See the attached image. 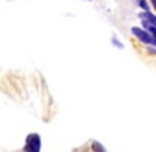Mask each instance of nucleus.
I'll return each instance as SVG.
<instances>
[{
	"label": "nucleus",
	"instance_id": "obj_1",
	"mask_svg": "<svg viewBox=\"0 0 156 152\" xmlns=\"http://www.w3.org/2000/svg\"><path fill=\"white\" fill-rule=\"evenodd\" d=\"M41 146H42L41 135L39 133H30L27 136V140H25L23 152H41Z\"/></svg>",
	"mask_w": 156,
	"mask_h": 152
},
{
	"label": "nucleus",
	"instance_id": "obj_2",
	"mask_svg": "<svg viewBox=\"0 0 156 152\" xmlns=\"http://www.w3.org/2000/svg\"><path fill=\"white\" fill-rule=\"evenodd\" d=\"M131 33L137 38V39L142 43V44H145L147 47L148 46H153V47H156V39L150 35V33H147L144 28H140V27H133L131 28Z\"/></svg>",
	"mask_w": 156,
	"mask_h": 152
},
{
	"label": "nucleus",
	"instance_id": "obj_3",
	"mask_svg": "<svg viewBox=\"0 0 156 152\" xmlns=\"http://www.w3.org/2000/svg\"><path fill=\"white\" fill-rule=\"evenodd\" d=\"M139 17L142 20L148 22L150 25H153V27H156V14H154V13H151V11H142L139 14Z\"/></svg>",
	"mask_w": 156,
	"mask_h": 152
},
{
	"label": "nucleus",
	"instance_id": "obj_4",
	"mask_svg": "<svg viewBox=\"0 0 156 152\" xmlns=\"http://www.w3.org/2000/svg\"><path fill=\"white\" fill-rule=\"evenodd\" d=\"M90 149H92V152H106V147L103 146L100 141H97V140L90 141Z\"/></svg>",
	"mask_w": 156,
	"mask_h": 152
},
{
	"label": "nucleus",
	"instance_id": "obj_5",
	"mask_svg": "<svg viewBox=\"0 0 156 152\" xmlns=\"http://www.w3.org/2000/svg\"><path fill=\"white\" fill-rule=\"evenodd\" d=\"M139 6L142 8V11H150V3L147 0H139Z\"/></svg>",
	"mask_w": 156,
	"mask_h": 152
},
{
	"label": "nucleus",
	"instance_id": "obj_6",
	"mask_svg": "<svg viewBox=\"0 0 156 152\" xmlns=\"http://www.w3.org/2000/svg\"><path fill=\"white\" fill-rule=\"evenodd\" d=\"M111 43H112L117 49H123V44H122V43H119V39H117V36H115V35H112V38H111Z\"/></svg>",
	"mask_w": 156,
	"mask_h": 152
},
{
	"label": "nucleus",
	"instance_id": "obj_7",
	"mask_svg": "<svg viewBox=\"0 0 156 152\" xmlns=\"http://www.w3.org/2000/svg\"><path fill=\"white\" fill-rule=\"evenodd\" d=\"M147 54H150V55H156V47L148 46V47H147Z\"/></svg>",
	"mask_w": 156,
	"mask_h": 152
},
{
	"label": "nucleus",
	"instance_id": "obj_8",
	"mask_svg": "<svg viewBox=\"0 0 156 152\" xmlns=\"http://www.w3.org/2000/svg\"><path fill=\"white\" fill-rule=\"evenodd\" d=\"M150 3H151V6H153L154 11H156V0H150Z\"/></svg>",
	"mask_w": 156,
	"mask_h": 152
},
{
	"label": "nucleus",
	"instance_id": "obj_9",
	"mask_svg": "<svg viewBox=\"0 0 156 152\" xmlns=\"http://www.w3.org/2000/svg\"><path fill=\"white\" fill-rule=\"evenodd\" d=\"M84 2H92V0H84Z\"/></svg>",
	"mask_w": 156,
	"mask_h": 152
}]
</instances>
